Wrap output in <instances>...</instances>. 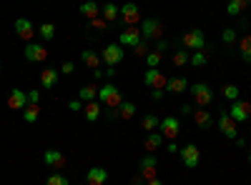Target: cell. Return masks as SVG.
<instances>
[{
  "mask_svg": "<svg viewBox=\"0 0 251 185\" xmlns=\"http://www.w3.org/2000/svg\"><path fill=\"white\" fill-rule=\"evenodd\" d=\"M98 100H100V103H106L111 110H116L121 103H123V95H121V90H118L113 83H106V85H100V88H98Z\"/></svg>",
  "mask_w": 251,
  "mask_h": 185,
  "instance_id": "cell-1",
  "label": "cell"
},
{
  "mask_svg": "<svg viewBox=\"0 0 251 185\" xmlns=\"http://www.w3.org/2000/svg\"><path fill=\"white\" fill-rule=\"evenodd\" d=\"M163 35V23L158 18H146L141 20V38L146 43H151V40H158Z\"/></svg>",
  "mask_w": 251,
  "mask_h": 185,
  "instance_id": "cell-2",
  "label": "cell"
},
{
  "mask_svg": "<svg viewBox=\"0 0 251 185\" xmlns=\"http://www.w3.org/2000/svg\"><path fill=\"white\" fill-rule=\"evenodd\" d=\"M181 45H183L186 50H194V53L203 50V48H206V35H203V30H201V28L188 30V33L181 38Z\"/></svg>",
  "mask_w": 251,
  "mask_h": 185,
  "instance_id": "cell-3",
  "label": "cell"
},
{
  "mask_svg": "<svg viewBox=\"0 0 251 185\" xmlns=\"http://www.w3.org/2000/svg\"><path fill=\"white\" fill-rule=\"evenodd\" d=\"M123 58H126L123 48L118 43H108L106 48H103V53H100V63H106V68H116Z\"/></svg>",
  "mask_w": 251,
  "mask_h": 185,
  "instance_id": "cell-4",
  "label": "cell"
},
{
  "mask_svg": "<svg viewBox=\"0 0 251 185\" xmlns=\"http://www.w3.org/2000/svg\"><path fill=\"white\" fill-rule=\"evenodd\" d=\"M191 98H194V103H196L199 108H206L208 103L214 100V90L208 88L206 83H194L191 85Z\"/></svg>",
  "mask_w": 251,
  "mask_h": 185,
  "instance_id": "cell-5",
  "label": "cell"
},
{
  "mask_svg": "<svg viewBox=\"0 0 251 185\" xmlns=\"http://www.w3.org/2000/svg\"><path fill=\"white\" fill-rule=\"evenodd\" d=\"M199 160H201V150H199L196 143H188V145L181 148V163H183V168L194 170L199 165Z\"/></svg>",
  "mask_w": 251,
  "mask_h": 185,
  "instance_id": "cell-6",
  "label": "cell"
},
{
  "mask_svg": "<svg viewBox=\"0 0 251 185\" xmlns=\"http://www.w3.org/2000/svg\"><path fill=\"white\" fill-rule=\"evenodd\" d=\"M143 83H146V88H151V90H166L169 78H166L158 68H149L146 75H143Z\"/></svg>",
  "mask_w": 251,
  "mask_h": 185,
  "instance_id": "cell-7",
  "label": "cell"
},
{
  "mask_svg": "<svg viewBox=\"0 0 251 185\" xmlns=\"http://www.w3.org/2000/svg\"><path fill=\"white\" fill-rule=\"evenodd\" d=\"M141 10H138V5L136 3H126L123 8H121V20L118 23H123L126 28H136V23H141Z\"/></svg>",
  "mask_w": 251,
  "mask_h": 185,
  "instance_id": "cell-8",
  "label": "cell"
},
{
  "mask_svg": "<svg viewBox=\"0 0 251 185\" xmlns=\"http://www.w3.org/2000/svg\"><path fill=\"white\" fill-rule=\"evenodd\" d=\"M158 133H161L166 140H174V138H178V133H181V120H178V118H174V115L163 118V120L158 123Z\"/></svg>",
  "mask_w": 251,
  "mask_h": 185,
  "instance_id": "cell-9",
  "label": "cell"
},
{
  "mask_svg": "<svg viewBox=\"0 0 251 185\" xmlns=\"http://www.w3.org/2000/svg\"><path fill=\"white\" fill-rule=\"evenodd\" d=\"M138 175L143 178V180H153V178H158L156 173H158V160H156V155H143L141 158V163H138Z\"/></svg>",
  "mask_w": 251,
  "mask_h": 185,
  "instance_id": "cell-10",
  "label": "cell"
},
{
  "mask_svg": "<svg viewBox=\"0 0 251 185\" xmlns=\"http://www.w3.org/2000/svg\"><path fill=\"white\" fill-rule=\"evenodd\" d=\"M228 115H231L234 123H246V120L251 118V103H249V100H236V103H231Z\"/></svg>",
  "mask_w": 251,
  "mask_h": 185,
  "instance_id": "cell-11",
  "label": "cell"
},
{
  "mask_svg": "<svg viewBox=\"0 0 251 185\" xmlns=\"http://www.w3.org/2000/svg\"><path fill=\"white\" fill-rule=\"evenodd\" d=\"M43 160H46V165L48 168H53L55 173H60L63 168H66V153H60V150H55V148H48L46 153H43Z\"/></svg>",
  "mask_w": 251,
  "mask_h": 185,
  "instance_id": "cell-12",
  "label": "cell"
},
{
  "mask_svg": "<svg viewBox=\"0 0 251 185\" xmlns=\"http://www.w3.org/2000/svg\"><path fill=\"white\" fill-rule=\"evenodd\" d=\"M141 40H143V38H141V28H126V30L121 33V38H118V45L133 50V48L141 43Z\"/></svg>",
  "mask_w": 251,
  "mask_h": 185,
  "instance_id": "cell-13",
  "label": "cell"
},
{
  "mask_svg": "<svg viewBox=\"0 0 251 185\" xmlns=\"http://www.w3.org/2000/svg\"><path fill=\"white\" fill-rule=\"evenodd\" d=\"M216 125H219V130H221L228 140H236V138H239V133H236V123L231 120V115H228L226 110H224V113H221V118L216 120Z\"/></svg>",
  "mask_w": 251,
  "mask_h": 185,
  "instance_id": "cell-14",
  "label": "cell"
},
{
  "mask_svg": "<svg viewBox=\"0 0 251 185\" xmlns=\"http://www.w3.org/2000/svg\"><path fill=\"white\" fill-rule=\"evenodd\" d=\"M25 60H28V63H43V60H48L46 45H40V43H28V45H25Z\"/></svg>",
  "mask_w": 251,
  "mask_h": 185,
  "instance_id": "cell-15",
  "label": "cell"
},
{
  "mask_svg": "<svg viewBox=\"0 0 251 185\" xmlns=\"http://www.w3.org/2000/svg\"><path fill=\"white\" fill-rule=\"evenodd\" d=\"M15 35H18L20 40H30V43H33L35 28H33L30 20H25V18H18V20H15Z\"/></svg>",
  "mask_w": 251,
  "mask_h": 185,
  "instance_id": "cell-16",
  "label": "cell"
},
{
  "mask_svg": "<svg viewBox=\"0 0 251 185\" xmlns=\"http://www.w3.org/2000/svg\"><path fill=\"white\" fill-rule=\"evenodd\" d=\"M28 105V93H23L20 88H13L8 95V108L10 110H23Z\"/></svg>",
  "mask_w": 251,
  "mask_h": 185,
  "instance_id": "cell-17",
  "label": "cell"
},
{
  "mask_svg": "<svg viewBox=\"0 0 251 185\" xmlns=\"http://www.w3.org/2000/svg\"><path fill=\"white\" fill-rule=\"evenodd\" d=\"M106 180H108V170H106V168L93 165V168L86 173V185H106Z\"/></svg>",
  "mask_w": 251,
  "mask_h": 185,
  "instance_id": "cell-18",
  "label": "cell"
},
{
  "mask_svg": "<svg viewBox=\"0 0 251 185\" xmlns=\"http://www.w3.org/2000/svg\"><path fill=\"white\" fill-rule=\"evenodd\" d=\"M83 115H86V120H88V123H96V120H100V115H103L100 103H98V100H93V103H86V105H83Z\"/></svg>",
  "mask_w": 251,
  "mask_h": 185,
  "instance_id": "cell-19",
  "label": "cell"
},
{
  "mask_svg": "<svg viewBox=\"0 0 251 185\" xmlns=\"http://www.w3.org/2000/svg\"><path fill=\"white\" fill-rule=\"evenodd\" d=\"M80 60L86 63L88 70H98V65H100V55L96 50H91V48H86V50L80 53Z\"/></svg>",
  "mask_w": 251,
  "mask_h": 185,
  "instance_id": "cell-20",
  "label": "cell"
},
{
  "mask_svg": "<svg viewBox=\"0 0 251 185\" xmlns=\"http://www.w3.org/2000/svg\"><path fill=\"white\" fill-rule=\"evenodd\" d=\"M194 120H196V125H199L201 130H206V128L214 125V118H211V113H208L206 108H199V110L194 113Z\"/></svg>",
  "mask_w": 251,
  "mask_h": 185,
  "instance_id": "cell-21",
  "label": "cell"
},
{
  "mask_svg": "<svg viewBox=\"0 0 251 185\" xmlns=\"http://www.w3.org/2000/svg\"><path fill=\"white\" fill-rule=\"evenodd\" d=\"M55 83H58V70L55 68H46L43 73H40V85H43L46 90L55 88Z\"/></svg>",
  "mask_w": 251,
  "mask_h": 185,
  "instance_id": "cell-22",
  "label": "cell"
},
{
  "mask_svg": "<svg viewBox=\"0 0 251 185\" xmlns=\"http://www.w3.org/2000/svg\"><path fill=\"white\" fill-rule=\"evenodd\" d=\"M166 138L156 130V133H149V135H146V140H143V145H146V150H149V153H153V150H158L161 148V143H163Z\"/></svg>",
  "mask_w": 251,
  "mask_h": 185,
  "instance_id": "cell-23",
  "label": "cell"
},
{
  "mask_svg": "<svg viewBox=\"0 0 251 185\" xmlns=\"http://www.w3.org/2000/svg\"><path fill=\"white\" fill-rule=\"evenodd\" d=\"M78 100H86V103L98 100V88H96L93 83H88V85H80V90H78Z\"/></svg>",
  "mask_w": 251,
  "mask_h": 185,
  "instance_id": "cell-24",
  "label": "cell"
},
{
  "mask_svg": "<svg viewBox=\"0 0 251 185\" xmlns=\"http://www.w3.org/2000/svg\"><path fill=\"white\" fill-rule=\"evenodd\" d=\"M100 13H103V20H106V23H113V20H118V15H121V8L116 3H106L100 8Z\"/></svg>",
  "mask_w": 251,
  "mask_h": 185,
  "instance_id": "cell-25",
  "label": "cell"
},
{
  "mask_svg": "<svg viewBox=\"0 0 251 185\" xmlns=\"http://www.w3.org/2000/svg\"><path fill=\"white\" fill-rule=\"evenodd\" d=\"M78 10H80L83 18H88V20H96V18L100 15V5H98V3H83Z\"/></svg>",
  "mask_w": 251,
  "mask_h": 185,
  "instance_id": "cell-26",
  "label": "cell"
},
{
  "mask_svg": "<svg viewBox=\"0 0 251 185\" xmlns=\"http://www.w3.org/2000/svg\"><path fill=\"white\" fill-rule=\"evenodd\" d=\"M186 78H169V83H166V93H183L186 90Z\"/></svg>",
  "mask_w": 251,
  "mask_h": 185,
  "instance_id": "cell-27",
  "label": "cell"
},
{
  "mask_svg": "<svg viewBox=\"0 0 251 185\" xmlns=\"http://www.w3.org/2000/svg\"><path fill=\"white\" fill-rule=\"evenodd\" d=\"M133 115H136V105H133V103H128V100H123L121 105H118V118L121 120H131Z\"/></svg>",
  "mask_w": 251,
  "mask_h": 185,
  "instance_id": "cell-28",
  "label": "cell"
},
{
  "mask_svg": "<svg viewBox=\"0 0 251 185\" xmlns=\"http://www.w3.org/2000/svg\"><path fill=\"white\" fill-rule=\"evenodd\" d=\"M246 8H249V0H231V3L226 5V13L236 18V15H241Z\"/></svg>",
  "mask_w": 251,
  "mask_h": 185,
  "instance_id": "cell-29",
  "label": "cell"
},
{
  "mask_svg": "<svg viewBox=\"0 0 251 185\" xmlns=\"http://www.w3.org/2000/svg\"><path fill=\"white\" fill-rule=\"evenodd\" d=\"M239 50H241V58L251 65V33H249V35H244V38L239 40Z\"/></svg>",
  "mask_w": 251,
  "mask_h": 185,
  "instance_id": "cell-30",
  "label": "cell"
},
{
  "mask_svg": "<svg viewBox=\"0 0 251 185\" xmlns=\"http://www.w3.org/2000/svg\"><path fill=\"white\" fill-rule=\"evenodd\" d=\"M40 118V105H33V103H28V105L23 108V120L25 123H35Z\"/></svg>",
  "mask_w": 251,
  "mask_h": 185,
  "instance_id": "cell-31",
  "label": "cell"
},
{
  "mask_svg": "<svg viewBox=\"0 0 251 185\" xmlns=\"http://www.w3.org/2000/svg\"><path fill=\"white\" fill-rule=\"evenodd\" d=\"M158 123H161V120H158L156 115H146V118L141 120V128H143L146 133H156V128H158Z\"/></svg>",
  "mask_w": 251,
  "mask_h": 185,
  "instance_id": "cell-32",
  "label": "cell"
},
{
  "mask_svg": "<svg viewBox=\"0 0 251 185\" xmlns=\"http://www.w3.org/2000/svg\"><path fill=\"white\" fill-rule=\"evenodd\" d=\"M221 95H224L226 100L236 103V100H239V85H224V88H221Z\"/></svg>",
  "mask_w": 251,
  "mask_h": 185,
  "instance_id": "cell-33",
  "label": "cell"
},
{
  "mask_svg": "<svg viewBox=\"0 0 251 185\" xmlns=\"http://www.w3.org/2000/svg\"><path fill=\"white\" fill-rule=\"evenodd\" d=\"M38 33H40V38H43V40H53L55 38V25L53 23H43V25L38 28Z\"/></svg>",
  "mask_w": 251,
  "mask_h": 185,
  "instance_id": "cell-34",
  "label": "cell"
},
{
  "mask_svg": "<svg viewBox=\"0 0 251 185\" xmlns=\"http://www.w3.org/2000/svg\"><path fill=\"white\" fill-rule=\"evenodd\" d=\"M188 60H191L188 50H176V53H174V65H176V68H183V65L188 63Z\"/></svg>",
  "mask_w": 251,
  "mask_h": 185,
  "instance_id": "cell-35",
  "label": "cell"
},
{
  "mask_svg": "<svg viewBox=\"0 0 251 185\" xmlns=\"http://www.w3.org/2000/svg\"><path fill=\"white\" fill-rule=\"evenodd\" d=\"M46 185H71V183L63 173H53L50 178H46Z\"/></svg>",
  "mask_w": 251,
  "mask_h": 185,
  "instance_id": "cell-36",
  "label": "cell"
},
{
  "mask_svg": "<svg viewBox=\"0 0 251 185\" xmlns=\"http://www.w3.org/2000/svg\"><path fill=\"white\" fill-rule=\"evenodd\" d=\"M161 60H163V55L156 53V50H151L149 55H146V63H149V68H158V65H161Z\"/></svg>",
  "mask_w": 251,
  "mask_h": 185,
  "instance_id": "cell-37",
  "label": "cell"
},
{
  "mask_svg": "<svg viewBox=\"0 0 251 185\" xmlns=\"http://www.w3.org/2000/svg\"><path fill=\"white\" fill-rule=\"evenodd\" d=\"M188 63H191L194 68H203V65H206V53H203V50L194 53V55H191V60H188Z\"/></svg>",
  "mask_w": 251,
  "mask_h": 185,
  "instance_id": "cell-38",
  "label": "cell"
},
{
  "mask_svg": "<svg viewBox=\"0 0 251 185\" xmlns=\"http://www.w3.org/2000/svg\"><path fill=\"white\" fill-rule=\"evenodd\" d=\"M221 40H224L226 45H231V43H236V30H234V28H226V30L221 33Z\"/></svg>",
  "mask_w": 251,
  "mask_h": 185,
  "instance_id": "cell-39",
  "label": "cell"
},
{
  "mask_svg": "<svg viewBox=\"0 0 251 185\" xmlns=\"http://www.w3.org/2000/svg\"><path fill=\"white\" fill-rule=\"evenodd\" d=\"M149 53H151V50H149V43H146V40H141V43L133 48V55H138V58H146Z\"/></svg>",
  "mask_w": 251,
  "mask_h": 185,
  "instance_id": "cell-40",
  "label": "cell"
},
{
  "mask_svg": "<svg viewBox=\"0 0 251 185\" xmlns=\"http://www.w3.org/2000/svg\"><path fill=\"white\" fill-rule=\"evenodd\" d=\"M28 103H33V105H40V90H30V93H28Z\"/></svg>",
  "mask_w": 251,
  "mask_h": 185,
  "instance_id": "cell-41",
  "label": "cell"
},
{
  "mask_svg": "<svg viewBox=\"0 0 251 185\" xmlns=\"http://www.w3.org/2000/svg\"><path fill=\"white\" fill-rule=\"evenodd\" d=\"M73 70H75V65L71 63V60H66V63H63V65H60V73H63V75H71Z\"/></svg>",
  "mask_w": 251,
  "mask_h": 185,
  "instance_id": "cell-42",
  "label": "cell"
},
{
  "mask_svg": "<svg viewBox=\"0 0 251 185\" xmlns=\"http://www.w3.org/2000/svg\"><path fill=\"white\" fill-rule=\"evenodd\" d=\"M91 25H93V28H98V30H106V28H108V23H106L103 18H96V20H91Z\"/></svg>",
  "mask_w": 251,
  "mask_h": 185,
  "instance_id": "cell-43",
  "label": "cell"
},
{
  "mask_svg": "<svg viewBox=\"0 0 251 185\" xmlns=\"http://www.w3.org/2000/svg\"><path fill=\"white\" fill-rule=\"evenodd\" d=\"M166 50H169V40H156V53H166Z\"/></svg>",
  "mask_w": 251,
  "mask_h": 185,
  "instance_id": "cell-44",
  "label": "cell"
},
{
  "mask_svg": "<svg viewBox=\"0 0 251 185\" xmlns=\"http://www.w3.org/2000/svg\"><path fill=\"white\" fill-rule=\"evenodd\" d=\"M68 108H71L73 113H80V110H83V103H80V100H71V103H68Z\"/></svg>",
  "mask_w": 251,
  "mask_h": 185,
  "instance_id": "cell-45",
  "label": "cell"
},
{
  "mask_svg": "<svg viewBox=\"0 0 251 185\" xmlns=\"http://www.w3.org/2000/svg\"><path fill=\"white\" fill-rule=\"evenodd\" d=\"M181 113H183V115H191V113H194V105H188V103H183V105H181Z\"/></svg>",
  "mask_w": 251,
  "mask_h": 185,
  "instance_id": "cell-46",
  "label": "cell"
},
{
  "mask_svg": "<svg viewBox=\"0 0 251 185\" xmlns=\"http://www.w3.org/2000/svg\"><path fill=\"white\" fill-rule=\"evenodd\" d=\"M163 93H166V90H151V98H153V100H161Z\"/></svg>",
  "mask_w": 251,
  "mask_h": 185,
  "instance_id": "cell-47",
  "label": "cell"
},
{
  "mask_svg": "<svg viewBox=\"0 0 251 185\" xmlns=\"http://www.w3.org/2000/svg\"><path fill=\"white\" fill-rule=\"evenodd\" d=\"M93 78H98V80H100V78H106V70H103V68H98V70H93Z\"/></svg>",
  "mask_w": 251,
  "mask_h": 185,
  "instance_id": "cell-48",
  "label": "cell"
},
{
  "mask_svg": "<svg viewBox=\"0 0 251 185\" xmlns=\"http://www.w3.org/2000/svg\"><path fill=\"white\" fill-rule=\"evenodd\" d=\"M146 185H166V183L158 180V178H153V180H146Z\"/></svg>",
  "mask_w": 251,
  "mask_h": 185,
  "instance_id": "cell-49",
  "label": "cell"
},
{
  "mask_svg": "<svg viewBox=\"0 0 251 185\" xmlns=\"http://www.w3.org/2000/svg\"><path fill=\"white\" fill-rule=\"evenodd\" d=\"M169 153H178V145H176V143H169Z\"/></svg>",
  "mask_w": 251,
  "mask_h": 185,
  "instance_id": "cell-50",
  "label": "cell"
},
{
  "mask_svg": "<svg viewBox=\"0 0 251 185\" xmlns=\"http://www.w3.org/2000/svg\"><path fill=\"white\" fill-rule=\"evenodd\" d=\"M116 75V68H106V78H113Z\"/></svg>",
  "mask_w": 251,
  "mask_h": 185,
  "instance_id": "cell-51",
  "label": "cell"
},
{
  "mask_svg": "<svg viewBox=\"0 0 251 185\" xmlns=\"http://www.w3.org/2000/svg\"><path fill=\"white\" fill-rule=\"evenodd\" d=\"M133 185H146V183H143V178H141V175H136V178H133Z\"/></svg>",
  "mask_w": 251,
  "mask_h": 185,
  "instance_id": "cell-52",
  "label": "cell"
},
{
  "mask_svg": "<svg viewBox=\"0 0 251 185\" xmlns=\"http://www.w3.org/2000/svg\"><path fill=\"white\" fill-rule=\"evenodd\" d=\"M249 163H251V150H249Z\"/></svg>",
  "mask_w": 251,
  "mask_h": 185,
  "instance_id": "cell-53",
  "label": "cell"
},
{
  "mask_svg": "<svg viewBox=\"0 0 251 185\" xmlns=\"http://www.w3.org/2000/svg\"><path fill=\"white\" fill-rule=\"evenodd\" d=\"M0 73H3V63H0Z\"/></svg>",
  "mask_w": 251,
  "mask_h": 185,
  "instance_id": "cell-54",
  "label": "cell"
},
{
  "mask_svg": "<svg viewBox=\"0 0 251 185\" xmlns=\"http://www.w3.org/2000/svg\"><path fill=\"white\" fill-rule=\"evenodd\" d=\"M249 135H251V128H249Z\"/></svg>",
  "mask_w": 251,
  "mask_h": 185,
  "instance_id": "cell-55",
  "label": "cell"
},
{
  "mask_svg": "<svg viewBox=\"0 0 251 185\" xmlns=\"http://www.w3.org/2000/svg\"><path fill=\"white\" fill-rule=\"evenodd\" d=\"M80 185H83V183H80Z\"/></svg>",
  "mask_w": 251,
  "mask_h": 185,
  "instance_id": "cell-56",
  "label": "cell"
}]
</instances>
